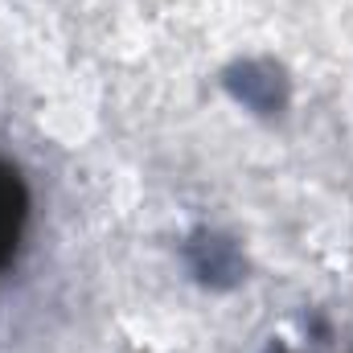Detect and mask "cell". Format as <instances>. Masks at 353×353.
<instances>
[{"label":"cell","instance_id":"cell-2","mask_svg":"<svg viewBox=\"0 0 353 353\" xmlns=\"http://www.w3.org/2000/svg\"><path fill=\"white\" fill-rule=\"evenodd\" d=\"M226 90L259 111V115H279L288 107V74L283 66H275L271 58H247V62H234L226 70Z\"/></svg>","mask_w":353,"mask_h":353},{"label":"cell","instance_id":"cell-1","mask_svg":"<svg viewBox=\"0 0 353 353\" xmlns=\"http://www.w3.org/2000/svg\"><path fill=\"white\" fill-rule=\"evenodd\" d=\"M185 263L197 275V283H205L214 292H226V288L243 283V271H247L239 243L218 234V230H197L185 243Z\"/></svg>","mask_w":353,"mask_h":353},{"label":"cell","instance_id":"cell-3","mask_svg":"<svg viewBox=\"0 0 353 353\" xmlns=\"http://www.w3.org/2000/svg\"><path fill=\"white\" fill-rule=\"evenodd\" d=\"M25 218H29V193H25V181H21V173H17L8 161H0V271L8 267L12 255H17V243H21Z\"/></svg>","mask_w":353,"mask_h":353},{"label":"cell","instance_id":"cell-4","mask_svg":"<svg viewBox=\"0 0 353 353\" xmlns=\"http://www.w3.org/2000/svg\"><path fill=\"white\" fill-rule=\"evenodd\" d=\"M271 353H288V350H271Z\"/></svg>","mask_w":353,"mask_h":353}]
</instances>
